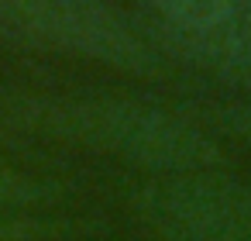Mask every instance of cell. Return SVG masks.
<instances>
[{"label": "cell", "mask_w": 251, "mask_h": 241, "mask_svg": "<svg viewBox=\"0 0 251 241\" xmlns=\"http://www.w3.org/2000/svg\"><path fill=\"white\" fill-rule=\"evenodd\" d=\"M0 128L117 159L148 176L224 169V145L179 107L110 93H0Z\"/></svg>", "instance_id": "cell-1"}, {"label": "cell", "mask_w": 251, "mask_h": 241, "mask_svg": "<svg viewBox=\"0 0 251 241\" xmlns=\"http://www.w3.org/2000/svg\"><path fill=\"white\" fill-rule=\"evenodd\" d=\"M0 38L134 80H169L176 73L148 45L127 7L100 0H0Z\"/></svg>", "instance_id": "cell-2"}, {"label": "cell", "mask_w": 251, "mask_h": 241, "mask_svg": "<svg viewBox=\"0 0 251 241\" xmlns=\"http://www.w3.org/2000/svg\"><path fill=\"white\" fill-rule=\"evenodd\" d=\"M127 14L169 69L251 93V0H145Z\"/></svg>", "instance_id": "cell-3"}, {"label": "cell", "mask_w": 251, "mask_h": 241, "mask_svg": "<svg viewBox=\"0 0 251 241\" xmlns=\"http://www.w3.org/2000/svg\"><path fill=\"white\" fill-rule=\"evenodd\" d=\"M127 207L158 241H251V186L224 169L145 176Z\"/></svg>", "instance_id": "cell-4"}, {"label": "cell", "mask_w": 251, "mask_h": 241, "mask_svg": "<svg viewBox=\"0 0 251 241\" xmlns=\"http://www.w3.org/2000/svg\"><path fill=\"white\" fill-rule=\"evenodd\" d=\"M189 121H196L203 131H213L220 138H230L251 152V97L234 100H193L179 107Z\"/></svg>", "instance_id": "cell-5"}, {"label": "cell", "mask_w": 251, "mask_h": 241, "mask_svg": "<svg viewBox=\"0 0 251 241\" xmlns=\"http://www.w3.org/2000/svg\"><path fill=\"white\" fill-rule=\"evenodd\" d=\"M59 193H62V186L35 179V176L21 172L18 165H11L4 155H0V214L52 203V200H59Z\"/></svg>", "instance_id": "cell-6"}, {"label": "cell", "mask_w": 251, "mask_h": 241, "mask_svg": "<svg viewBox=\"0 0 251 241\" xmlns=\"http://www.w3.org/2000/svg\"><path fill=\"white\" fill-rule=\"evenodd\" d=\"M62 227L52 220H28V217H7L0 214V241H38L49 234H59Z\"/></svg>", "instance_id": "cell-7"}]
</instances>
